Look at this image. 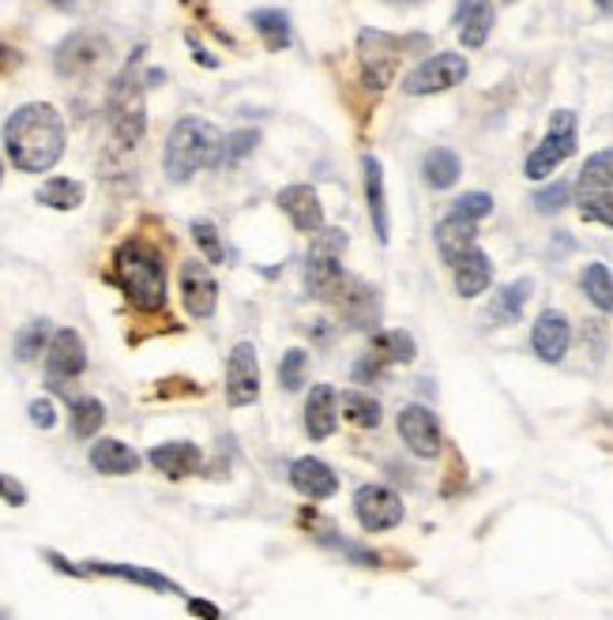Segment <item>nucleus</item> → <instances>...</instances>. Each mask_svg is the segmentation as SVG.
Returning a JSON list of instances; mask_svg holds the SVG:
<instances>
[{"instance_id": "a878e982", "label": "nucleus", "mask_w": 613, "mask_h": 620, "mask_svg": "<svg viewBox=\"0 0 613 620\" xmlns=\"http://www.w3.org/2000/svg\"><path fill=\"white\" fill-rule=\"evenodd\" d=\"M474 230H478V222H471V219H463V214H452V211H448V219L437 226L440 256H445L448 264H452L459 253H467V248L474 245Z\"/></svg>"}, {"instance_id": "393cba45", "label": "nucleus", "mask_w": 613, "mask_h": 620, "mask_svg": "<svg viewBox=\"0 0 613 620\" xmlns=\"http://www.w3.org/2000/svg\"><path fill=\"white\" fill-rule=\"evenodd\" d=\"M365 169V200H369V219H373L376 237L387 241V196H384V169L373 155L362 158Z\"/></svg>"}, {"instance_id": "5701e85b", "label": "nucleus", "mask_w": 613, "mask_h": 620, "mask_svg": "<svg viewBox=\"0 0 613 620\" xmlns=\"http://www.w3.org/2000/svg\"><path fill=\"white\" fill-rule=\"evenodd\" d=\"M87 572H91V575H113V579H124V583H140V587L158 590V595H185V590L177 587L174 579H166V575H162V572H151V568H136V564L87 561Z\"/></svg>"}, {"instance_id": "c756f323", "label": "nucleus", "mask_w": 613, "mask_h": 620, "mask_svg": "<svg viewBox=\"0 0 613 620\" xmlns=\"http://www.w3.org/2000/svg\"><path fill=\"white\" fill-rule=\"evenodd\" d=\"M252 26H256L260 38L267 42V49L272 53H283L286 46H291V20H286V12H278V8L252 12Z\"/></svg>"}, {"instance_id": "6e6552de", "label": "nucleus", "mask_w": 613, "mask_h": 620, "mask_svg": "<svg viewBox=\"0 0 613 620\" xmlns=\"http://www.w3.org/2000/svg\"><path fill=\"white\" fill-rule=\"evenodd\" d=\"M572 151H576V113L557 110L554 121H549L546 140L527 155V166H523V174H527L530 181H543V177L554 174V169L561 166L565 158H572Z\"/></svg>"}, {"instance_id": "473e14b6", "label": "nucleus", "mask_w": 613, "mask_h": 620, "mask_svg": "<svg viewBox=\"0 0 613 620\" xmlns=\"http://www.w3.org/2000/svg\"><path fill=\"white\" fill-rule=\"evenodd\" d=\"M342 413H347L350 425L358 429H376L381 425V402L365 391H347L342 395Z\"/></svg>"}, {"instance_id": "f03ea898", "label": "nucleus", "mask_w": 613, "mask_h": 620, "mask_svg": "<svg viewBox=\"0 0 613 620\" xmlns=\"http://www.w3.org/2000/svg\"><path fill=\"white\" fill-rule=\"evenodd\" d=\"M113 283L140 312L166 309V264L162 253L147 241L132 237L113 253Z\"/></svg>"}, {"instance_id": "cd10ccee", "label": "nucleus", "mask_w": 613, "mask_h": 620, "mask_svg": "<svg viewBox=\"0 0 613 620\" xmlns=\"http://www.w3.org/2000/svg\"><path fill=\"white\" fill-rule=\"evenodd\" d=\"M422 177L429 188H452L459 181V155L448 147H433L422 162Z\"/></svg>"}, {"instance_id": "a211bd4d", "label": "nucleus", "mask_w": 613, "mask_h": 620, "mask_svg": "<svg viewBox=\"0 0 613 620\" xmlns=\"http://www.w3.org/2000/svg\"><path fill=\"white\" fill-rule=\"evenodd\" d=\"M291 485L302 497H309V500H328V497H336V489H339V478H336V470H331L328 463L324 460H313V455H305V460H294L291 463Z\"/></svg>"}, {"instance_id": "c9c22d12", "label": "nucleus", "mask_w": 613, "mask_h": 620, "mask_svg": "<svg viewBox=\"0 0 613 620\" xmlns=\"http://www.w3.org/2000/svg\"><path fill=\"white\" fill-rule=\"evenodd\" d=\"M305 368H309V354L305 350H286L283 365H278V384L286 391H297L305 384Z\"/></svg>"}, {"instance_id": "de8ad7c7", "label": "nucleus", "mask_w": 613, "mask_h": 620, "mask_svg": "<svg viewBox=\"0 0 613 620\" xmlns=\"http://www.w3.org/2000/svg\"><path fill=\"white\" fill-rule=\"evenodd\" d=\"M50 4H57V8H72L76 0H50Z\"/></svg>"}, {"instance_id": "37998d69", "label": "nucleus", "mask_w": 613, "mask_h": 620, "mask_svg": "<svg viewBox=\"0 0 613 620\" xmlns=\"http://www.w3.org/2000/svg\"><path fill=\"white\" fill-rule=\"evenodd\" d=\"M0 497H4L8 505H15V508L26 505V489H23L20 481H12V478H8V474H0Z\"/></svg>"}, {"instance_id": "58836bf2", "label": "nucleus", "mask_w": 613, "mask_h": 620, "mask_svg": "<svg viewBox=\"0 0 613 620\" xmlns=\"http://www.w3.org/2000/svg\"><path fill=\"white\" fill-rule=\"evenodd\" d=\"M490 211H493V196L490 192H467V196H459V200L452 203V214H463V219H471V222H482Z\"/></svg>"}, {"instance_id": "9b49d317", "label": "nucleus", "mask_w": 613, "mask_h": 620, "mask_svg": "<svg viewBox=\"0 0 613 620\" xmlns=\"http://www.w3.org/2000/svg\"><path fill=\"white\" fill-rule=\"evenodd\" d=\"M354 516L365 530L381 534V530H392L403 523V500L395 497L387 485H362V489L354 492Z\"/></svg>"}, {"instance_id": "0eeeda50", "label": "nucleus", "mask_w": 613, "mask_h": 620, "mask_svg": "<svg viewBox=\"0 0 613 620\" xmlns=\"http://www.w3.org/2000/svg\"><path fill=\"white\" fill-rule=\"evenodd\" d=\"M411 46H426V38H392L384 31H362L358 38V53H362V76L373 91H384L387 79L395 76V65H399V53Z\"/></svg>"}, {"instance_id": "ea45409f", "label": "nucleus", "mask_w": 613, "mask_h": 620, "mask_svg": "<svg viewBox=\"0 0 613 620\" xmlns=\"http://www.w3.org/2000/svg\"><path fill=\"white\" fill-rule=\"evenodd\" d=\"M568 196H572V188H568L565 181H557V185H549L543 188V192H535V211H543V214H557L561 207L568 203Z\"/></svg>"}, {"instance_id": "7ed1b4c3", "label": "nucleus", "mask_w": 613, "mask_h": 620, "mask_svg": "<svg viewBox=\"0 0 613 620\" xmlns=\"http://www.w3.org/2000/svg\"><path fill=\"white\" fill-rule=\"evenodd\" d=\"M222 147H227V136L215 124L200 121V117H182L169 132L166 151H162L166 177L169 181H188L200 169L222 166Z\"/></svg>"}, {"instance_id": "b1692460", "label": "nucleus", "mask_w": 613, "mask_h": 620, "mask_svg": "<svg viewBox=\"0 0 613 620\" xmlns=\"http://www.w3.org/2000/svg\"><path fill=\"white\" fill-rule=\"evenodd\" d=\"M140 455L132 452L124 440H113V436H106V440H98V444L91 447V466L98 474H110V478H121V474H136L140 470Z\"/></svg>"}, {"instance_id": "aec40b11", "label": "nucleus", "mask_w": 613, "mask_h": 620, "mask_svg": "<svg viewBox=\"0 0 613 620\" xmlns=\"http://www.w3.org/2000/svg\"><path fill=\"white\" fill-rule=\"evenodd\" d=\"M456 23H459V42L467 49H482L493 31V0H459Z\"/></svg>"}, {"instance_id": "a18cd8bd", "label": "nucleus", "mask_w": 613, "mask_h": 620, "mask_svg": "<svg viewBox=\"0 0 613 620\" xmlns=\"http://www.w3.org/2000/svg\"><path fill=\"white\" fill-rule=\"evenodd\" d=\"M188 613L196 617H207V620H219V606H211V601H200V598H188Z\"/></svg>"}, {"instance_id": "6ab92c4d", "label": "nucleus", "mask_w": 613, "mask_h": 620, "mask_svg": "<svg viewBox=\"0 0 613 620\" xmlns=\"http://www.w3.org/2000/svg\"><path fill=\"white\" fill-rule=\"evenodd\" d=\"M452 275H456L459 298H478V294L493 283V264H490V256H485L482 248L471 245L467 253H459L452 259Z\"/></svg>"}, {"instance_id": "4468645a", "label": "nucleus", "mask_w": 613, "mask_h": 620, "mask_svg": "<svg viewBox=\"0 0 613 620\" xmlns=\"http://www.w3.org/2000/svg\"><path fill=\"white\" fill-rule=\"evenodd\" d=\"M87 368V346L84 339H79V331L72 328H61L57 335L50 339V350H46V373L53 384L61 380H72V376H79Z\"/></svg>"}, {"instance_id": "4be33fe9", "label": "nucleus", "mask_w": 613, "mask_h": 620, "mask_svg": "<svg viewBox=\"0 0 613 620\" xmlns=\"http://www.w3.org/2000/svg\"><path fill=\"white\" fill-rule=\"evenodd\" d=\"M339 425V399L328 384H317L305 399V433L313 440H328Z\"/></svg>"}, {"instance_id": "423d86ee", "label": "nucleus", "mask_w": 613, "mask_h": 620, "mask_svg": "<svg viewBox=\"0 0 613 620\" xmlns=\"http://www.w3.org/2000/svg\"><path fill=\"white\" fill-rule=\"evenodd\" d=\"M576 203L588 222L613 226V151H599L583 162L576 181Z\"/></svg>"}, {"instance_id": "a19ab883", "label": "nucleus", "mask_w": 613, "mask_h": 620, "mask_svg": "<svg viewBox=\"0 0 613 620\" xmlns=\"http://www.w3.org/2000/svg\"><path fill=\"white\" fill-rule=\"evenodd\" d=\"M381 376H384V357H381V354H365L362 362L354 365V380H358V384L381 380Z\"/></svg>"}, {"instance_id": "412c9836", "label": "nucleus", "mask_w": 613, "mask_h": 620, "mask_svg": "<svg viewBox=\"0 0 613 620\" xmlns=\"http://www.w3.org/2000/svg\"><path fill=\"white\" fill-rule=\"evenodd\" d=\"M151 466H155L158 474H166V478H188V474H196L200 470V463H204V455H200V447L196 444H188V440H174V444H158V447H151Z\"/></svg>"}, {"instance_id": "1a4fd4ad", "label": "nucleus", "mask_w": 613, "mask_h": 620, "mask_svg": "<svg viewBox=\"0 0 613 620\" xmlns=\"http://www.w3.org/2000/svg\"><path fill=\"white\" fill-rule=\"evenodd\" d=\"M467 79V60L459 53H433L429 60H422L418 68L403 79V91L407 95H437L448 87L463 84Z\"/></svg>"}, {"instance_id": "2eb2a0df", "label": "nucleus", "mask_w": 613, "mask_h": 620, "mask_svg": "<svg viewBox=\"0 0 613 620\" xmlns=\"http://www.w3.org/2000/svg\"><path fill=\"white\" fill-rule=\"evenodd\" d=\"M182 298L185 309L193 320H207L215 317V305H219V286H215L211 272L200 264V259H188L182 264Z\"/></svg>"}, {"instance_id": "9d476101", "label": "nucleus", "mask_w": 613, "mask_h": 620, "mask_svg": "<svg viewBox=\"0 0 613 620\" xmlns=\"http://www.w3.org/2000/svg\"><path fill=\"white\" fill-rule=\"evenodd\" d=\"M106 49H110V42H106L102 34H95V31L72 34V38L61 42L57 60H53V65H57V76L61 79H84V76H91V71L106 60Z\"/></svg>"}, {"instance_id": "f257e3e1", "label": "nucleus", "mask_w": 613, "mask_h": 620, "mask_svg": "<svg viewBox=\"0 0 613 620\" xmlns=\"http://www.w3.org/2000/svg\"><path fill=\"white\" fill-rule=\"evenodd\" d=\"M4 151L23 174H46L65 155V121L50 102L20 106L4 124Z\"/></svg>"}, {"instance_id": "2f4dec72", "label": "nucleus", "mask_w": 613, "mask_h": 620, "mask_svg": "<svg viewBox=\"0 0 613 620\" xmlns=\"http://www.w3.org/2000/svg\"><path fill=\"white\" fill-rule=\"evenodd\" d=\"M106 421V407L95 399V395H84V399H72V433L79 440H91Z\"/></svg>"}, {"instance_id": "72a5a7b5", "label": "nucleus", "mask_w": 613, "mask_h": 620, "mask_svg": "<svg viewBox=\"0 0 613 620\" xmlns=\"http://www.w3.org/2000/svg\"><path fill=\"white\" fill-rule=\"evenodd\" d=\"M373 350L384 357V362L403 365V362H414V350L418 346H414V339L407 335V331H376Z\"/></svg>"}, {"instance_id": "c03bdc74", "label": "nucleus", "mask_w": 613, "mask_h": 620, "mask_svg": "<svg viewBox=\"0 0 613 620\" xmlns=\"http://www.w3.org/2000/svg\"><path fill=\"white\" fill-rule=\"evenodd\" d=\"M46 561H50V564H53V568H57V572H65V575H76V579H79V575H91V572H87V568H76V564H68L65 556H61V553H53V550H46Z\"/></svg>"}, {"instance_id": "f3484780", "label": "nucleus", "mask_w": 613, "mask_h": 620, "mask_svg": "<svg viewBox=\"0 0 613 620\" xmlns=\"http://www.w3.org/2000/svg\"><path fill=\"white\" fill-rule=\"evenodd\" d=\"M278 207L291 214V222L302 233H320V226H324V207H320L317 188H309V185H286L283 192H278Z\"/></svg>"}, {"instance_id": "c85d7f7f", "label": "nucleus", "mask_w": 613, "mask_h": 620, "mask_svg": "<svg viewBox=\"0 0 613 620\" xmlns=\"http://www.w3.org/2000/svg\"><path fill=\"white\" fill-rule=\"evenodd\" d=\"M34 200L53 207V211H76V207L84 203V185L72 181V177H50V181L39 188Z\"/></svg>"}, {"instance_id": "f704fd0d", "label": "nucleus", "mask_w": 613, "mask_h": 620, "mask_svg": "<svg viewBox=\"0 0 613 620\" xmlns=\"http://www.w3.org/2000/svg\"><path fill=\"white\" fill-rule=\"evenodd\" d=\"M46 343H50V320H31L20 335H15V357H20V362H34V357L46 350Z\"/></svg>"}, {"instance_id": "bb28decb", "label": "nucleus", "mask_w": 613, "mask_h": 620, "mask_svg": "<svg viewBox=\"0 0 613 620\" xmlns=\"http://www.w3.org/2000/svg\"><path fill=\"white\" fill-rule=\"evenodd\" d=\"M530 290H535V283L530 278H516V283H508L504 290L493 298L490 305V320L493 323H516L523 317V305H527Z\"/></svg>"}, {"instance_id": "ddd939ff", "label": "nucleus", "mask_w": 613, "mask_h": 620, "mask_svg": "<svg viewBox=\"0 0 613 620\" xmlns=\"http://www.w3.org/2000/svg\"><path fill=\"white\" fill-rule=\"evenodd\" d=\"M260 399V365L252 343H238L227 357V402L230 407H249Z\"/></svg>"}, {"instance_id": "dca6fc26", "label": "nucleus", "mask_w": 613, "mask_h": 620, "mask_svg": "<svg viewBox=\"0 0 613 620\" xmlns=\"http://www.w3.org/2000/svg\"><path fill=\"white\" fill-rule=\"evenodd\" d=\"M568 339H572V328H568L565 312L546 309L543 317L535 320V331H530V346L543 362L557 365L568 354Z\"/></svg>"}, {"instance_id": "7c9ffc66", "label": "nucleus", "mask_w": 613, "mask_h": 620, "mask_svg": "<svg viewBox=\"0 0 613 620\" xmlns=\"http://www.w3.org/2000/svg\"><path fill=\"white\" fill-rule=\"evenodd\" d=\"M580 286H583V294L591 298L594 309L613 312V275H610L606 264H588V267H583Z\"/></svg>"}, {"instance_id": "8fccbe9b", "label": "nucleus", "mask_w": 613, "mask_h": 620, "mask_svg": "<svg viewBox=\"0 0 613 620\" xmlns=\"http://www.w3.org/2000/svg\"><path fill=\"white\" fill-rule=\"evenodd\" d=\"M0 617H4V609H0Z\"/></svg>"}, {"instance_id": "e433bc0d", "label": "nucleus", "mask_w": 613, "mask_h": 620, "mask_svg": "<svg viewBox=\"0 0 613 620\" xmlns=\"http://www.w3.org/2000/svg\"><path fill=\"white\" fill-rule=\"evenodd\" d=\"M193 241L204 248L207 264H222V259H227V248H222V241H219V230H215L207 219H196L193 222Z\"/></svg>"}, {"instance_id": "f8f14e48", "label": "nucleus", "mask_w": 613, "mask_h": 620, "mask_svg": "<svg viewBox=\"0 0 613 620\" xmlns=\"http://www.w3.org/2000/svg\"><path fill=\"white\" fill-rule=\"evenodd\" d=\"M399 436L414 455H422V460H437L440 447H445L437 413L429 407H418V402H411V407L399 413Z\"/></svg>"}, {"instance_id": "09e8293b", "label": "nucleus", "mask_w": 613, "mask_h": 620, "mask_svg": "<svg viewBox=\"0 0 613 620\" xmlns=\"http://www.w3.org/2000/svg\"><path fill=\"white\" fill-rule=\"evenodd\" d=\"M0 181H4V166H0Z\"/></svg>"}, {"instance_id": "49530a36", "label": "nucleus", "mask_w": 613, "mask_h": 620, "mask_svg": "<svg viewBox=\"0 0 613 620\" xmlns=\"http://www.w3.org/2000/svg\"><path fill=\"white\" fill-rule=\"evenodd\" d=\"M15 65H20V53H15L12 46H0V76H8Z\"/></svg>"}, {"instance_id": "39448f33", "label": "nucleus", "mask_w": 613, "mask_h": 620, "mask_svg": "<svg viewBox=\"0 0 613 620\" xmlns=\"http://www.w3.org/2000/svg\"><path fill=\"white\" fill-rule=\"evenodd\" d=\"M106 113H110V129L113 140L121 147H136L147 132V110H143V87L140 79L132 76V68H124L121 76L113 79L110 98H106Z\"/></svg>"}, {"instance_id": "79ce46f5", "label": "nucleus", "mask_w": 613, "mask_h": 620, "mask_svg": "<svg viewBox=\"0 0 613 620\" xmlns=\"http://www.w3.org/2000/svg\"><path fill=\"white\" fill-rule=\"evenodd\" d=\"M26 413H31V421L39 429H53V425H57V407H53V399H34L31 407H26Z\"/></svg>"}, {"instance_id": "20e7f679", "label": "nucleus", "mask_w": 613, "mask_h": 620, "mask_svg": "<svg viewBox=\"0 0 613 620\" xmlns=\"http://www.w3.org/2000/svg\"><path fill=\"white\" fill-rule=\"evenodd\" d=\"M347 248V237L342 230H320L317 245L309 248V259H305V294L317 301H336L347 286V272L339 264V253Z\"/></svg>"}, {"instance_id": "4c0bfd02", "label": "nucleus", "mask_w": 613, "mask_h": 620, "mask_svg": "<svg viewBox=\"0 0 613 620\" xmlns=\"http://www.w3.org/2000/svg\"><path fill=\"white\" fill-rule=\"evenodd\" d=\"M260 143V132L256 129H241V132H230L227 136V147H222V166H233V162H241L245 155H252Z\"/></svg>"}]
</instances>
